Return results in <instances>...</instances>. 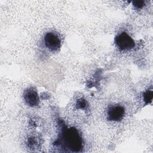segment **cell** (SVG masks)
<instances>
[{
  "label": "cell",
  "instance_id": "277c9868",
  "mask_svg": "<svg viewBox=\"0 0 153 153\" xmlns=\"http://www.w3.org/2000/svg\"><path fill=\"white\" fill-rule=\"evenodd\" d=\"M124 114L125 110L123 106L120 105H112L108 110L107 118L110 121H119L124 118Z\"/></svg>",
  "mask_w": 153,
  "mask_h": 153
},
{
  "label": "cell",
  "instance_id": "ba28073f",
  "mask_svg": "<svg viewBox=\"0 0 153 153\" xmlns=\"http://www.w3.org/2000/svg\"><path fill=\"white\" fill-rule=\"evenodd\" d=\"M78 105H79L80 108H84L86 105V103L84 100H79L78 102Z\"/></svg>",
  "mask_w": 153,
  "mask_h": 153
},
{
  "label": "cell",
  "instance_id": "52a82bcc",
  "mask_svg": "<svg viewBox=\"0 0 153 153\" xmlns=\"http://www.w3.org/2000/svg\"><path fill=\"white\" fill-rule=\"evenodd\" d=\"M133 5L137 8H141L145 5V1H134L133 2Z\"/></svg>",
  "mask_w": 153,
  "mask_h": 153
},
{
  "label": "cell",
  "instance_id": "8992f818",
  "mask_svg": "<svg viewBox=\"0 0 153 153\" xmlns=\"http://www.w3.org/2000/svg\"><path fill=\"white\" fill-rule=\"evenodd\" d=\"M152 96H153V93H152V90H149L146 91L144 93V100L146 102V103H149L152 102Z\"/></svg>",
  "mask_w": 153,
  "mask_h": 153
},
{
  "label": "cell",
  "instance_id": "3957f363",
  "mask_svg": "<svg viewBox=\"0 0 153 153\" xmlns=\"http://www.w3.org/2000/svg\"><path fill=\"white\" fill-rule=\"evenodd\" d=\"M44 43L51 51H56L61 46V40L58 35L53 32H48L44 36Z\"/></svg>",
  "mask_w": 153,
  "mask_h": 153
},
{
  "label": "cell",
  "instance_id": "5b68a950",
  "mask_svg": "<svg viewBox=\"0 0 153 153\" xmlns=\"http://www.w3.org/2000/svg\"><path fill=\"white\" fill-rule=\"evenodd\" d=\"M24 99L27 104L31 106H36L39 103L38 93L33 88H29L25 91Z\"/></svg>",
  "mask_w": 153,
  "mask_h": 153
},
{
  "label": "cell",
  "instance_id": "7a4b0ae2",
  "mask_svg": "<svg viewBox=\"0 0 153 153\" xmlns=\"http://www.w3.org/2000/svg\"><path fill=\"white\" fill-rule=\"evenodd\" d=\"M115 43L121 50H128L134 47V40L126 32H121L115 38Z\"/></svg>",
  "mask_w": 153,
  "mask_h": 153
},
{
  "label": "cell",
  "instance_id": "6da1fadb",
  "mask_svg": "<svg viewBox=\"0 0 153 153\" xmlns=\"http://www.w3.org/2000/svg\"><path fill=\"white\" fill-rule=\"evenodd\" d=\"M62 139L66 147L72 151H79L82 148L81 137L77 130L74 127L65 130L62 135Z\"/></svg>",
  "mask_w": 153,
  "mask_h": 153
}]
</instances>
